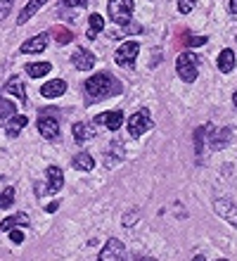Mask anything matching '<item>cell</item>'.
<instances>
[{
    "label": "cell",
    "instance_id": "obj_1",
    "mask_svg": "<svg viewBox=\"0 0 237 261\" xmlns=\"http://www.w3.org/2000/svg\"><path fill=\"white\" fill-rule=\"evenodd\" d=\"M86 93H88L90 100H107V97L121 93V83L112 74L102 71V74H95L86 81Z\"/></svg>",
    "mask_w": 237,
    "mask_h": 261
},
{
    "label": "cell",
    "instance_id": "obj_2",
    "mask_svg": "<svg viewBox=\"0 0 237 261\" xmlns=\"http://www.w3.org/2000/svg\"><path fill=\"white\" fill-rule=\"evenodd\" d=\"M107 12H109V17H112L114 24L126 27L130 21V17H133V0H109Z\"/></svg>",
    "mask_w": 237,
    "mask_h": 261
},
{
    "label": "cell",
    "instance_id": "obj_3",
    "mask_svg": "<svg viewBox=\"0 0 237 261\" xmlns=\"http://www.w3.org/2000/svg\"><path fill=\"white\" fill-rule=\"evenodd\" d=\"M149 128H154V119H152V112L147 107L138 110L133 117L128 119V133L133 138H140L142 133H147Z\"/></svg>",
    "mask_w": 237,
    "mask_h": 261
},
{
    "label": "cell",
    "instance_id": "obj_4",
    "mask_svg": "<svg viewBox=\"0 0 237 261\" xmlns=\"http://www.w3.org/2000/svg\"><path fill=\"white\" fill-rule=\"evenodd\" d=\"M176 69H178V76L183 79L185 83H192L197 79V57L192 53H180L176 60Z\"/></svg>",
    "mask_w": 237,
    "mask_h": 261
},
{
    "label": "cell",
    "instance_id": "obj_5",
    "mask_svg": "<svg viewBox=\"0 0 237 261\" xmlns=\"http://www.w3.org/2000/svg\"><path fill=\"white\" fill-rule=\"evenodd\" d=\"M138 53H140V45H138L136 41H126L119 45V50L114 53V62L119 64V67H133L138 60Z\"/></svg>",
    "mask_w": 237,
    "mask_h": 261
},
{
    "label": "cell",
    "instance_id": "obj_6",
    "mask_svg": "<svg viewBox=\"0 0 237 261\" xmlns=\"http://www.w3.org/2000/svg\"><path fill=\"white\" fill-rule=\"evenodd\" d=\"M55 110H43L41 117H38V133L47 140H55V138L60 136V121L57 117L52 114Z\"/></svg>",
    "mask_w": 237,
    "mask_h": 261
},
{
    "label": "cell",
    "instance_id": "obj_7",
    "mask_svg": "<svg viewBox=\"0 0 237 261\" xmlns=\"http://www.w3.org/2000/svg\"><path fill=\"white\" fill-rule=\"evenodd\" d=\"M97 261H128V252H126L121 240L112 238V240H107V245L102 247L100 259Z\"/></svg>",
    "mask_w": 237,
    "mask_h": 261
},
{
    "label": "cell",
    "instance_id": "obj_8",
    "mask_svg": "<svg viewBox=\"0 0 237 261\" xmlns=\"http://www.w3.org/2000/svg\"><path fill=\"white\" fill-rule=\"evenodd\" d=\"M95 124L97 126H107L109 130H119L123 124V112L121 110H112V112H102L95 117Z\"/></svg>",
    "mask_w": 237,
    "mask_h": 261
},
{
    "label": "cell",
    "instance_id": "obj_9",
    "mask_svg": "<svg viewBox=\"0 0 237 261\" xmlns=\"http://www.w3.org/2000/svg\"><path fill=\"white\" fill-rule=\"evenodd\" d=\"M71 64H74L76 69H81V71H90V69L95 67V55L86 48H78L71 53Z\"/></svg>",
    "mask_w": 237,
    "mask_h": 261
},
{
    "label": "cell",
    "instance_id": "obj_10",
    "mask_svg": "<svg viewBox=\"0 0 237 261\" xmlns=\"http://www.w3.org/2000/svg\"><path fill=\"white\" fill-rule=\"evenodd\" d=\"M45 178H47V190H45V193H50V195L60 193L62 186H64V176H62L60 166H47Z\"/></svg>",
    "mask_w": 237,
    "mask_h": 261
},
{
    "label": "cell",
    "instance_id": "obj_11",
    "mask_svg": "<svg viewBox=\"0 0 237 261\" xmlns=\"http://www.w3.org/2000/svg\"><path fill=\"white\" fill-rule=\"evenodd\" d=\"M214 209H216L218 216H223L228 223L237 226V209L230 199H216V202H214Z\"/></svg>",
    "mask_w": 237,
    "mask_h": 261
},
{
    "label": "cell",
    "instance_id": "obj_12",
    "mask_svg": "<svg viewBox=\"0 0 237 261\" xmlns=\"http://www.w3.org/2000/svg\"><path fill=\"white\" fill-rule=\"evenodd\" d=\"M47 41H50V36L47 34H38L34 38H29L24 45H21V53L24 55H36V53H43L47 48Z\"/></svg>",
    "mask_w": 237,
    "mask_h": 261
},
{
    "label": "cell",
    "instance_id": "obj_13",
    "mask_svg": "<svg viewBox=\"0 0 237 261\" xmlns=\"http://www.w3.org/2000/svg\"><path fill=\"white\" fill-rule=\"evenodd\" d=\"M64 93H67V81L64 79H52V81L43 83V88H41L43 97H60Z\"/></svg>",
    "mask_w": 237,
    "mask_h": 261
},
{
    "label": "cell",
    "instance_id": "obj_14",
    "mask_svg": "<svg viewBox=\"0 0 237 261\" xmlns=\"http://www.w3.org/2000/svg\"><path fill=\"white\" fill-rule=\"evenodd\" d=\"M27 124H29V117H27V114H14V117L5 124L7 136H10V138H17L21 130L27 128Z\"/></svg>",
    "mask_w": 237,
    "mask_h": 261
},
{
    "label": "cell",
    "instance_id": "obj_15",
    "mask_svg": "<svg viewBox=\"0 0 237 261\" xmlns=\"http://www.w3.org/2000/svg\"><path fill=\"white\" fill-rule=\"evenodd\" d=\"M45 3H47V0H29L27 5H24V10H21V12H19V17H17V24H19V27H21L24 21H29V19H31V17H34L36 12H38V10H41L43 5H45Z\"/></svg>",
    "mask_w": 237,
    "mask_h": 261
},
{
    "label": "cell",
    "instance_id": "obj_16",
    "mask_svg": "<svg viewBox=\"0 0 237 261\" xmlns=\"http://www.w3.org/2000/svg\"><path fill=\"white\" fill-rule=\"evenodd\" d=\"M5 93H12L14 97H19L21 102H27V90H24V83H21V76L14 74L12 79L5 83Z\"/></svg>",
    "mask_w": 237,
    "mask_h": 261
},
{
    "label": "cell",
    "instance_id": "obj_17",
    "mask_svg": "<svg viewBox=\"0 0 237 261\" xmlns=\"http://www.w3.org/2000/svg\"><path fill=\"white\" fill-rule=\"evenodd\" d=\"M29 216L27 214H14V216H7L5 221H0V230L3 233H10L12 228H17V226H29Z\"/></svg>",
    "mask_w": 237,
    "mask_h": 261
},
{
    "label": "cell",
    "instance_id": "obj_18",
    "mask_svg": "<svg viewBox=\"0 0 237 261\" xmlns=\"http://www.w3.org/2000/svg\"><path fill=\"white\" fill-rule=\"evenodd\" d=\"M71 166L78 169V171H93L95 169V159L90 157L88 152H78L74 159H71Z\"/></svg>",
    "mask_w": 237,
    "mask_h": 261
},
{
    "label": "cell",
    "instance_id": "obj_19",
    "mask_svg": "<svg viewBox=\"0 0 237 261\" xmlns=\"http://www.w3.org/2000/svg\"><path fill=\"white\" fill-rule=\"evenodd\" d=\"M218 69L223 71V74H230L232 69H235V53L230 48L221 50V55H218Z\"/></svg>",
    "mask_w": 237,
    "mask_h": 261
},
{
    "label": "cell",
    "instance_id": "obj_20",
    "mask_svg": "<svg viewBox=\"0 0 237 261\" xmlns=\"http://www.w3.org/2000/svg\"><path fill=\"white\" fill-rule=\"evenodd\" d=\"M47 36H52L55 43H60V45H69V43L74 41V34L67 27H52L47 31Z\"/></svg>",
    "mask_w": 237,
    "mask_h": 261
},
{
    "label": "cell",
    "instance_id": "obj_21",
    "mask_svg": "<svg viewBox=\"0 0 237 261\" xmlns=\"http://www.w3.org/2000/svg\"><path fill=\"white\" fill-rule=\"evenodd\" d=\"M14 114H17V110H14V105L10 102L7 97L0 95V128H3V126H5L7 121H10V119L14 117Z\"/></svg>",
    "mask_w": 237,
    "mask_h": 261
},
{
    "label": "cell",
    "instance_id": "obj_22",
    "mask_svg": "<svg viewBox=\"0 0 237 261\" xmlns=\"http://www.w3.org/2000/svg\"><path fill=\"white\" fill-rule=\"evenodd\" d=\"M52 71V64L50 62H31L27 64V74L31 76V79H41V76L50 74Z\"/></svg>",
    "mask_w": 237,
    "mask_h": 261
},
{
    "label": "cell",
    "instance_id": "obj_23",
    "mask_svg": "<svg viewBox=\"0 0 237 261\" xmlns=\"http://www.w3.org/2000/svg\"><path fill=\"white\" fill-rule=\"evenodd\" d=\"M230 140V130L228 128H218V130H214L209 136V143H211V147L214 150H221V147H225V143Z\"/></svg>",
    "mask_w": 237,
    "mask_h": 261
},
{
    "label": "cell",
    "instance_id": "obj_24",
    "mask_svg": "<svg viewBox=\"0 0 237 261\" xmlns=\"http://www.w3.org/2000/svg\"><path fill=\"white\" fill-rule=\"evenodd\" d=\"M74 138H76V143L81 145V143H88L90 138H95V130L90 124H74Z\"/></svg>",
    "mask_w": 237,
    "mask_h": 261
},
{
    "label": "cell",
    "instance_id": "obj_25",
    "mask_svg": "<svg viewBox=\"0 0 237 261\" xmlns=\"http://www.w3.org/2000/svg\"><path fill=\"white\" fill-rule=\"evenodd\" d=\"M90 21V29H88V38L93 41V38H97V34H100L102 29H104V19H102L100 14H90L88 17Z\"/></svg>",
    "mask_w": 237,
    "mask_h": 261
},
{
    "label": "cell",
    "instance_id": "obj_26",
    "mask_svg": "<svg viewBox=\"0 0 237 261\" xmlns=\"http://www.w3.org/2000/svg\"><path fill=\"white\" fill-rule=\"evenodd\" d=\"M14 204V188H5L0 193V209H7V206Z\"/></svg>",
    "mask_w": 237,
    "mask_h": 261
},
{
    "label": "cell",
    "instance_id": "obj_27",
    "mask_svg": "<svg viewBox=\"0 0 237 261\" xmlns=\"http://www.w3.org/2000/svg\"><path fill=\"white\" fill-rule=\"evenodd\" d=\"M12 5H14V0H0V19H5L7 14H10Z\"/></svg>",
    "mask_w": 237,
    "mask_h": 261
},
{
    "label": "cell",
    "instance_id": "obj_28",
    "mask_svg": "<svg viewBox=\"0 0 237 261\" xmlns=\"http://www.w3.org/2000/svg\"><path fill=\"white\" fill-rule=\"evenodd\" d=\"M192 7H195V0H178V10L183 14H188Z\"/></svg>",
    "mask_w": 237,
    "mask_h": 261
},
{
    "label": "cell",
    "instance_id": "obj_29",
    "mask_svg": "<svg viewBox=\"0 0 237 261\" xmlns=\"http://www.w3.org/2000/svg\"><path fill=\"white\" fill-rule=\"evenodd\" d=\"M10 240H12L14 245H19V242H24V233L17 230V228H12V230H10Z\"/></svg>",
    "mask_w": 237,
    "mask_h": 261
},
{
    "label": "cell",
    "instance_id": "obj_30",
    "mask_svg": "<svg viewBox=\"0 0 237 261\" xmlns=\"http://www.w3.org/2000/svg\"><path fill=\"white\" fill-rule=\"evenodd\" d=\"M188 45H204L206 43V36H195V38H185Z\"/></svg>",
    "mask_w": 237,
    "mask_h": 261
},
{
    "label": "cell",
    "instance_id": "obj_31",
    "mask_svg": "<svg viewBox=\"0 0 237 261\" xmlns=\"http://www.w3.org/2000/svg\"><path fill=\"white\" fill-rule=\"evenodd\" d=\"M62 3H64L67 7H83L88 0H62Z\"/></svg>",
    "mask_w": 237,
    "mask_h": 261
},
{
    "label": "cell",
    "instance_id": "obj_32",
    "mask_svg": "<svg viewBox=\"0 0 237 261\" xmlns=\"http://www.w3.org/2000/svg\"><path fill=\"white\" fill-rule=\"evenodd\" d=\"M57 206H60L57 202H50V204L45 206V212H47V214H55V212H57Z\"/></svg>",
    "mask_w": 237,
    "mask_h": 261
},
{
    "label": "cell",
    "instance_id": "obj_33",
    "mask_svg": "<svg viewBox=\"0 0 237 261\" xmlns=\"http://www.w3.org/2000/svg\"><path fill=\"white\" fill-rule=\"evenodd\" d=\"M230 12L237 14V0H230Z\"/></svg>",
    "mask_w": 237,
    "mask_h": 261
},
{
    "label": "cell",
    "instance_id": "obj_34",
    "mask_svg": "<svg viewBox=\"0 0 237 261\" xmlns=\"http://www.w3.org/2000/svg\"><path fill=\"white\" fill-rule=\"evenodd\" d=\"M192 261H206V259H204V256L199 254V256H195V259H192Z\"/></svg>",
    "mask_w": 237,
    "mask_h": 261
},
{
    "label": "cell",
    "instance_id": "obj_35",
    "mask_svg": "<svg viewBox=\"0 0 237 261\" xmlns=\"http://www.w3.org/2000/svg\"><path fill=\"white\" fill-rule=\"evenodd\" d=\"M232 102H235V107H237V93H232Z\"/></svg>",
    "mask_w": 237,
    "mask_h": 261
},
{
    "label": "cell",
    "instance_id": "obj_36",
    "mask_svg": "<svg viewBox=\"0 0 237 261\" xmlns=\"http://www.w3.org/2000/svg\"><path fill=\"white\" fill-rule=\"evenodd\" d=\"M136 261H154V259H136Z\"/></svg>",
    "mask_w": 237,
    "mask_h": 261
},
{
    "label": "cell",
    "instance_id": "obj_37",
    "mask_svg": "<svg viewBox=\"0 0 237 261\" xmlns=\"http://www.w3.org/2000/svg\"><path fill=\"white\" fill-rule=\"evenodd\" d=\"M218 261H225V259H218Z\"/></svg>",
    "mask_w": 237,
    "mask_h": 261
}]
</instances>
